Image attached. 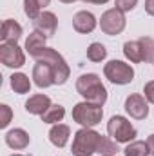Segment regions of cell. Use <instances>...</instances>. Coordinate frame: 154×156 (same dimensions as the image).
<instances>
[{"instance_id": "cell-18", "label": "cell", "mask_w": 154, "mask_h": 156, "mask_svg": "<svg viewBox=\"0 0 154 156\" xmlns=\"http://www.w3.org/2000/svg\"><path fill=\"white\" fill-rule=\"evenodd\" d=\"M9 83H11V89L16 94H26V93L31 91V80L24 73H13L11 78H9Z\"/></svg>"}, {"instance_id": "cell-17", "label": "cell", "mask_w": 154, "mask_h": 156, "mask_svg": "<svg viewBox=\"0 0 154 156\" xmlns=\"http://www.w3.org/2000/svg\"><path fill=\"white\" fill-rule=\"evenodd\" d=\"M45 40H47L45 35H42L38 31H33V33H29V37L26 38V47H24V49L29 53V56H35L40 49L45 47Z\"/></svg>"}, {"instance_id": "cell-30", "label": "cell", "mask_w": 154, "mask_h": 156, "mask_svg": "<svg viewBox=\"0 0 154 156\" xmlns=\"http://www.w3.org/2000/svg\"><path fill=\"white\" fill-rule=\"evenodd\" d=\"M147 145H149V151H151V156H154V134H151L147 138Z\"/></svg>"}, {"instance_id": "cell-23", "label": "cell", "mask_w": 154, "mask_h": 156, "mask_svg": "<svg viewBox=\"0 0 154 156\" xmlns=\"http://www.w3.org/2000/svg\"><path fill=\"white\" fill-rule=\"evenodd\" d=\"M105 56H107V49H105L103 44H100V42H93V44L87 47V58H89L91 62L98 64V62L105 60Z\"/></svg>"}, {"instance_id": "cell-16", "label": "cell", "mask_w": 154, "mask_h": 156, "mask_svg": "<svg viewBox=\"0 0 154 156\" xmlns=\"http://www.w3.org/2000/svg\"><path fill=\"white\" fill-rule=\"evenodd\" d=\"M22 31L24 29H22V26L16 20L7 18L2 24V35H0V38H2V42H18L20 37H22Z\"/></svg>"}, {"instance_id": "cell-15", "label": "cell", "mask_w": 154, "mask_h": 156, "mask_svg": "<svg viewBox=\"0 0 154 156\" xmlns=\"http://www.w3.org/2000/svg\"><path fill=\"white\" fill-rule=\"evenodd\" d=\"M49 107H51V98L47 94H33L26 102V111L29 115H37V116H42Z\"/></svg>"}, {"instance_id": "cell-24", "label": "cell", "mask_w": 154, "mask_h": 156, "mask_svg": "<svg viewBox=\"0 0 154 156\" xmlns=\"http://www.w3.org/2000/svg\"><path fill=\"white\" fill-rule=\"evenodd\" d=\"M142 53H143V62L145 64H154V40L151 37H142Z\"/></svg>"}, {"instance_id": "cell-26", "label": "cell", "mask_w": 154, "mask_h": 156, "mask_svg": "<svg viewBox=\"0 0 154 156\" xmlns=\"http://www.w3.org/2000/svg\"><path fill=\"white\" fill-rule=\"evenodd\" d=\"M0 113H2V118H0V127H2V129H5V127L9 125L11 118H13V111H11V107H9V105L2 104V105H0Z\"/></svg>"}, {"instance_id": "cell-19", "label": "cell", "mask_w": 154, "mask_h": 156, "mask_svg": "<svg viewBox=\"0 0 154 156\" xmlns=\"http://www.w3.org/2000/svg\"><path fill=\"white\" fill-rule=\"evenodd\" d=\"M123 55L127 60H131L132 64H140L143 62V53H142V44L140 40H131L123 44Z\"/></svg>"}, {"instance_id": "cell-9", "label": "cell", "mask_w": 154, "mask_h": 156, "mask_svg": "<svg viewBox=\"0 0 154 156\" xmlns=\"http://www.w3.org/2000/svg\"><path fill=\"white\" fill-rule=\"evenodd\" d=\"M125 111L134 120H145L149 116V102L142 94H129L125 98Z\"/></svg>"}, {"instance_id": "cell-12", "label": "cell", "mask_w": 154, "mask_h": 156, "mask_svg": "<svg viewBox=\"0 0 154 156\" xmlns=\"http://www.w3.org/2000/svg\"><path fill=\"white\" fill-rule=\"evenodd\" d=\"M56 27H58V20H56V15L51 11H44L35 20V31L45 35L47 38H51L56 33Z\"/></svg>"}, {"instance_id": "cell-13", "label": "cell", "mask_w": 154, "mask_h": 156, "mask_svg": "<svg viewBox=\"0 0 154 156\" xmlns=\"http://www.w3.org/2000/svg\"><path fill=\"white\" fill-rule=\"evenodd\" d=\"M29 142H31L29 134H27L24 129H20V127L11 129V131L5 133V144H7L11 149H15V151H22V149H26V147L29 145Z\"/></svg>"}, {"instance_id": "cell-25", "label": "cell", "mask_w": 154, "mask_h": 156, "mask_svg": "<svg viewBox=\"0 0 154 156\" xmlns=\"http://www.w3.org/2000/svg\"><path fill=\"white\" fill-rule=\"evenodd\" d=\"M120 149H118V142L107 138V136H102V142H100V147H98V154L102 156H114Z\"/></svg>"}, {"instance_id": "cell-32", "label": "cell", "mask_w": 154, "mask_h": 156, "mask_svg": "<svg viewBox=\"0 0 154 156\" xmlns=\"http://www.w3.org/2000/svg\"><path fill=\"white\" fill-rule=\"evenodd\" d=\"M60 2H64V4H75L76 0H60Z\"/></svg>"}, {"instance_id": "cell-14", "label": "cell", "mask_w": 154, "mask_h": 156, "mask_svg": "<svg viewBox=\"0 0 154 156\" xmlns=\"http://www.w3.org/2000/svg\"><path fill=\"white\" fill-rule=\"evenodd\" d=\"M69 136H71V129L65 123H54L51 127V131H49V142L54 147H58V149H62V147L67 145Z\"/></svg>"}, {"instance_id": "cell-5", "label": "cell", "mask_w": 154, "mask_h": 156, "mask_svg": "<svg viewBox=\"0 0 154 156\" xmlns=\"http://www.w3.org/2000/svg\"><path fill=\"white\" fill-rule=\"evenodd\" d=\"M103 118V109L98 104L93 102H80L73 107V120L80 123L82 127H94L102 122Z\"/></svg>"}, {"instance_id": "cell-2", "label": "cell", "mask_w": 154, "mask_h": 156, "mask_svg": "<svg viewBox=\"0 0 154 156\" xmlns=\"http://www.w3.org/2000/svg\"><path fill=\"white\" fill-rule=\"evenodd\" d=\"M33 58H35L37 62H47V64L53 67V71H54V85H62V83L67 82V78L71 75V69H69L65 58H64L56 49L45 45L44 49H40Z\"/></svg>"}, {"instance_id": "cell-21", "label": "cell", "mask_w": 154, "mask_h": 156, "mask_svg": "<svg viewBox=\"0 0 154 156\" xmlns=\"http://www.w3.org/2000/svg\"><path fill=\"white\" fill-rule=\"evenodd\" d=\"M65 116V107L64 105H60V104H51V107L42 115V122L44 123H60L62 120Z\"/></svg>"}, {"instance_id": "cell-3", "label": "cell", "mask_w": 154, "mask_h": 156, "mask_svg": "<svg viewBox=\"0 0 154 156\" xmlns=\"http://www.w3.org/2000/svg\"><path fill=\"white\" fill-rule=\"evenodd\" d=\"M100 142H102L100 133H96L91 127H82L80 131L75 133L71 153L73 156H93L94 153H98Z\"/></svg>"}, {"instance_id": "cell-10", "label": "cell", "mask_w": 154, "mask_h": 156, "mask_svg": "<svg viewBox=\"0 0 154 156\" xmlns=\"http://www.w3.org/2000/svg\"><path fill=\"white\" fill-rule=\"evenodd\" d=\"M33 82L40 89H47L54 85V71L47 62H37L33 67Z\"/></svg>"}, {"instance_id": "cell-6", "label": "cell", "mask_w": 154, "mask_h": 156, "mask_svg": "<svg viewBox=\"0 0 154 156\" xmlns=\"http://www.w3.org/2000/svg\"><path fill=\"white\" fill-rule=\"evenodd\" d=\"M103 75L114 85H127L134 80V69H132V66H129L121 60H111L105 64Z\"/></svg>"}, {"instance_id": "cell-28", "label": "cell", "mask_w": 154, "mask_h": 156, "mask_svg": "<svg viewBox=\"0 0 154 156\" xmlns=\"http://www.w3.org/2000/svg\"><path fill=\"white\" fill-rule=\"evenodd\" d=\"M143 93H145V98L149 104H154V80L147 82L145 87H143Z\"/></svg>"}, {"instance_id": "cell-1", "label": "cell", "mask_w": 154, "mask_h": 156, "mask_svg": "<svg viewBox=\"0 0 154 156\" xmlns=\"http://www.w3.org/2000/svg\"><path fill=\"white\" fill-rule=\"evenodd\" d=\"M76 93L85 102H93L98 105H103L107 102V89L96 73H87V75H82L78 78Z\"/></svg>"}, {"instance_id": "cell-31", "label": "cell", "mask_w": 154, "mask_h": 156, "mask_svg": "<svg viewBox=\"0 0 154 156\" xmlns=\"http://www.w3.org/2000/svg\"><path fill=\"white\" fill-rule=\"evenodd\" d=\"M85 4H96V5H102V4H107L109 0H82Z\"/></svg>"}, {"instance_id": "cell-7", "label": "cell", "mask_w": 154, "mask_h": 156, "mask_svg": "<svg viewBox=\"0 0 154 156\" xmlns=\"http://www.w3.org/2000/svg\"><path fill=\"white\" fill-rule=\"evenodd\" d=\"M125 24H127V20H125V15L120 11V9H107L103 15H102V18H100V29L105 33V35H109V37H116V35H120L123 29H125Z\"/></svg>"}, {"instance_id": "cell-33", "label": "cell", "mask_w": 154, "mask_h": 156, "mask_svg": "<svg viewBox=\"0 0 154 156\" xmlns=\"http://www.w3.org/2000/svg\"><path fill=\"white\" fill-rule=\"evenodd\" d=\"M11 156H24V154H11Z\"/></svg>"}, {"instance_id": "cell-8", "label": "cell", "mask_w": 154, "mask_h": 156, "mask_svg": "<svg viewBox=\"0 0 154 156\" xmlns=\"http://www.w3.org/2000/svg\"><path fill=\"white\" fill-rule=\"evenodd\" d=\"M0 62L5 67L18 69L26 64V55L18 47L16 42H2L0 44Z\"/></svg>"}, {"instance_id": "cell-22", "label": "cell", "mask_w": 154, "mask_h": 156, "mask_svg": "<svg viewBox=\"0 0 154 156\" xmlns=\"http://www.w3.org/2000/svg\"><path fill=\"white\" fill-rule=\"evenodd\" d=\"M123 154L125 156H149L151 154V151H149L147 142L134 140V142H131V144L123 149Z\"/></svg>"}, {"instance_id": "cell-4", "label": "cell", "mask_w": 154, "mask_h": 156, "mask_svg": "<svg viewBox=\"0 0 154 156\" xmlns=\"http://www.w3.org/2000/svg\"><path fill=\"white\" fill-rule=\"evenodd\" d=\"M107 133H109V136L114 142H118V144H131L138 136L136 127L125 116H120V115L111 116V120L107 122Z\"/></svg>"}, {"instance_id": "cell-27", "label": "cell", "mask_w": 154, "mask_h": 156, "mask_svg": "<svg viewBox=\"0 0 154 156\" xmlns=\"http://www.w3.org/2000/svg\"><path fill=\"white\" fill-rule=\"evenodd\" d=\"M114 5L121 13H129L138 5V0H114Z\"/></svg>"}, {"instance_id": "cell-20", "label": "cell", "mask_w": 154, "mask_h": 156, "mask_svg": "<svg viewBox=\"0 0 154 156\" xmlns=\"http://www.w3.org/2000/svg\"><path fill=\"white\" fill-rule=\"evenodd\" d=\"M51 4V0H24V13L29 16V20H37L40 15L44 13L42 9L47 7Z\"/></svg>"}, {"instance_id": "cell-11", "label": "cell", "mask_w": 154, "mask_h": 156, "mask_svg": "<svg viewBox=\"0 0 154 156\" xmlns=\"http://www.w3.org/2000/svg\"><path fill=\"white\" fill-rule=\"evenodd\" d=\"M96 26H98V20L91 11H78L73 16V27L76 33H82V35L93 33L96 29Z\"/></svg>"}, {"instance_id": "cell-29", "label": "cell", "mask_w": 154, "mask_h": 156, "mask_svg": "<svg viewBox=\"0 0 154 156\" xmlns=\"http://www.w3.org/2000/svg\"><path fill=\"white\" fill-rule=\"evenodd\" d=\"M145 11L147 15L154 16V0H145Z\"/></svg>"}]
</instances>
